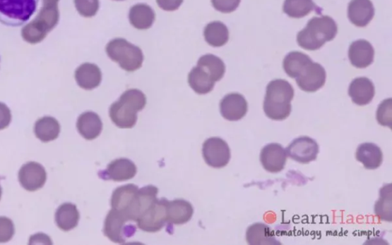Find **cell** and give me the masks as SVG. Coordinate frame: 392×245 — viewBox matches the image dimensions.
Masks as SVG:
<instances>
[{
    "label": "cell",
    "instance_id": "obj_1",
    "mask_svg": "<svg viewBox=\"0 0 392 245\" xmlns=\"http://www.w3.org/2000/svg\"><path fill=\"white\" fill-rule=\"evenodd\" d=\"M294 96L295 89L288 81L281 79L272 80L267 87L264 98V113L272 120H286L291 113V101Z\"/></svg>",
    "mask_w": 392,
    "mask_h": 245
},
{
    "label": "cell",
    "instance_id": "obj_2",
    "mask_svg": "<svg viewBox=\"0 0 392 245\" xmlns=\"http://www.w3.org/2000/svg\"><path fill=\"white\" fill-rule=\"evenodd\" d=\"M147 104V98L139 89L126 90L114 103L109 114L112 122L120 129H132L138 122V113Z\"/></svg>",
    "mask_w": 392,
    "mask_h": 245
},
{
    "label": "cell",
    "instance_id": "obj_3",
    "mask_svg": "<svg viewBox=\"0 0 392 245\" xmlns=\"http://www.w3.org/2000/svg\"><path fill=\"white\" fill-rule=\"evenodd\" d=\"M337 25L330 16L314 17L304 30L297 34V43L308 51L321 49L326 42L333 40L337 34Z\"/></svg>",
    "mask_w": 392,
    "mask_h": 245
},
{
    "label": "cell",
    "instance_id": "obj_4",
    "mask_svg": "<svg viewBox=\"0 0 392 245\" xmlns=\"http://www.w3.org/2000/svg\"><path fill=\"white\" fill-rule=\"evenodd\" d=\"M113 210L129 221L136 222L145 210V201L138 186L129 184L117 188L112 197Z\"/></svg>",
    "mask_w": 392,
    "mask_h": 245
},
{
    "label": "cell",
    "instance_id": "obj_5",
    "mask_svg": "<svg viewBox=\"0 0 392 245\" xmlns=\"http://www.w3.org/2000/svg\"><path fill=\"white\" fill-rule=\"evenodd\" d=\"M59 22V11L57 6H42L40 13L22 30L23 39L30 44L42 42Z\"/></svg>",
    "mask_w": 392,
    "mask_h": 245
},
{
    "label": "cell",
    "instance_id": "obj_6",
    "mask_svg": "<svg viewBox=\"0 0 392 245\" xmlns=\"http://www.w3.org/2000/svg\"><path fill=\"white\" fill-rule=\"evenodd\" d=\"M106 52L109 58L119 63L126 71L140 69L143 62L142 50L124 39H115L107 44Z\"/></svg>",
    "mask_w": 392,
    "mask_h": 245
},
{
    "label": "cell",
    "instance_id": "obj_7",
    "mask_svg": "<svg viewBox=\"0 0 392 245\" xmlns=\"http://www.w3.org/2000/svg\"><path fill=\"white\" fill-rule=\"evenodd\" d=\"M40 0H0V23L19 27L30 20L37 10Z\"/></svg>",
    "mask_w": 392,
    "mask_h": 245
},
{
    "label": "cell",
    "instance_id": "obj_8",
    "mask_svg": "<svg viewBox=\"0 0 392 245\" xmlns=\"http://www.w3.org/2000/svg\"><path fill=\"white\" fill-rule=\"evenodd\" d=\"M298 87L307 93H314L322 88L326 79V70L320 63L308 58L296 72Z\"/></svg>",
    "mask_w": 392,
    "mask_h": 245
},
{
    "label": "cell",
    "instance_id": "obj_9",
    "mask_svg": "<svg viewBox=\"0 0 392 245\" xmlns=\"http://www.w3.org/2000/svg\"><path fill=\"white\" fill-rule=\"evenodd\" d=\"M167 199H157L156 201L136 220L140 230L145 232H158L167 223Z\"/></svg>",
    "mask_w": 392,
    "mask_h": 245
},
{
    "label": "cell",
    "instance_id": "obj_10",
    "mask_svg": "<svg viewBox=\"0 0 392 245\" xmlns=\"http://www.w3.org/2000/svg\"><path fill=\"white\" fill-rule=\"evenodd\" d=\"M130 222L121 213L112 210L108 213L104 226V234L107 238L117 244H124L126 239L136 232L134 225H126Z\"/></svg>",
    "mask_w": 392,
    "mask_h": 245
},
{
    "label": "cell",
    "instance_id": "obj_11",
    "mask_svg": "<svg viewBox=\"0 0 392 245\" xmlns=\"http://www.w3.org/2000/svg\"><path fill=\"white\" fill-rule=\"evenodd\" d=\"M203 156L208 166L222 168L230 163L231 151L229 144L220 138L213 137L203 143Z\"/></svg>",
    "mask_w": 392,
    "mask_h": 245
},
{
    "label": "cell",
    "instance_id": "obj_12",
    "mask_svg": "<svg viewBox=\"0 0 392 245\" xmlns=\"http://www.w3.org/2000/svg\"><path fill=\"white\" fill-rule=\"evenodd\" d=\"M320 151L317 142L307 136L292 142L286 149L287 156L300 163H308L317 158Z\"/></svg>",
    "mask_w": 392,
    "mask_h": 245
},
{
    "label": "cell",
    "instance_id": "obj_13",
    "mask_svg": "<svg viewBox=\"0 0 392 245\" xmlns=\"http://www.w3.org/2000/svg\"><path fill=\"white\" fill-rule=\"evenodd\" d=\"M47 174L39 163L29 162L19 172V180L22 187L28 191H36L47 182Z\"/></svg>",
    "mask_w": 392,
    "mask_h": 245
},
{
    "label": "cell",
    "instance_id": "obj_14",
    "mask_svg": "<svg viewBox=\"0 0 392 245\" xmlns=\"http://www.w3.org/2000/svg\"><path fill=\"white\" fill-rule=\"evenodd\" d=\"M287 158L286 150L278 143L268 144L261 151V165L270 173L276 174L284 170Z\"/></svg>",
    "mask_w": 392,
    "mask_h": 245
},
{
    "label": "cell",
    "instance_id": "obj_15",
    "mask_svg": "<svg viewBox=\"0 0 392 245\" xmlns=\"http://www.w3.org/2000/svg\"><path fill=\"white\" fill-rule=\"evenodd\" d=\"M248 111V102L240 94H227L220 103L221 114L229 121L241 120L247 114Z\"/></svg>",
    "mask_w": 392,
    "mask_h": 245
},
{
    "label": "cell",
    "instance_id": "obj_16",
    "mask_svg": "<svg viewBox=\"0 0 392 245\" xmlns=\"http://www.w3.org/2000/svg\"><path fill=\"white\" fill-rule=\"evenodd\" d=\"M138 172L135 163L126 158L117 159L109 163L107 168L99 172V177L103 180H111L121 182L133 179Z\"/></svg>",
    "mask_w": 392,
    "mask_h": 245
},
{
    "label": "cell",
    "instance_id": "obj_17",
    "mask_svg": "<svg viewBox=\"0 0 392 245\" xmlns=\"http://www.w3.org/2000/svg\"><path fill=\"white\" fill-rule=\"evenodd\" d=\"M375 94V86L367 77L354 79L349 87V95L352 102L358 106L369 104Z\"/></svg>",
    "mask_w": 392,
    "mask_h": 245
},
{
    "label": "cell",
    "instance_id": "obj_18",
    "mask_svg": "<svg viewBox=\"0 0 392 245\" xmlns=\"http://www.w3.org/2000/svg\"><path fill=\"white\" fill-rule=\"evenodd\" d=\"M375 15L371 0H352L348 6V17L350 22L358 27H366Z\"/></svg>",
    "mask_w": 392,
    "mask_h": 245
},
{
    "label": "cell",
    "instance_id": "obj_19",
    "mask_svg": "<svg viewBox=\"0 0 392 245\" xmlns=\"http://www.w3.org/2000/svg\"><path fill=\"white\" fill-rule=\"evenodd\" d=\"M375 51L370 42L358 40L352 43L349 49V58L352 65L357 68H366L372 65Z\"/></svg>",
    "mask_w": 392,
    "mask_h": 245
},
{
    "label": "cell",
    "instance_id": "obj_20",
    "mask_svg": "<svg viewBox=\"0 0 392 245\" xmlns=\"http://www.w3.org/2000/svg\"><path fill=\"white\" fill-rule=\"evenodd\" d=\"M194 213V206L184 199H176L173 201H167V223L170 226L186 224L191 220Z\"/></svg>",
    "mask_w": 392,
    "mask_h": 245
},
{
    "label": "cell",
    "instance_id": "obj_21",
    "mask_svg": "<svg viewBox=\"0 0 392 245\" xmlns=\"http://www.w3.org/2000/svg\"><path fill=\"white\" fill-rule=\"evenodd\" d=\"M77 129L82 137L91 141L97 139L101 134L103 123L101 118L97 113L86 112L78 117Z\"/></svg>",
    "mask_w": 392,
    "mask_h": 245
},
{
    "label": "cell",
    "instance_id": "obj_22",
    "mask_svg": "<svg viewBox=\"0 0 392 245\" xmlns=\"http://www.w3.org/2000/svg\"><path fill=\"white\" fill-rule=\"evenodd\" d=\"M76 80L81 88L87 90L93 89L102 83V71L94 63H85L77 68Z\"/></svg>",
    "mask_w": 392,
    "mask_h": 245
},
{
    "label": "cell",
    "instance_id": "obj_23",
    "mask_svg": "<svg viewBox=\"0 0 392 245\" xmlns=\"http://www.w3.org/2000/svg\"><path fill=\"white\" fill-rule=\"evenodd\" d=\"M355 156L364 168L368 170L379 168L383 161V153L376 144L363 143L357 149Z\"/></svg>",
    "mask_w": 392,
    "mask_h": 245
},
{
    "label": "cell",
    "instance_id": "obj_24",
    "mask_svg": "<svg viewBox=\"0 0 392 245\" xmlns=\"http://www.w3.org/2000/svg\"><path fill=\"white\" fill-rule=\"evenodd\" d=\"M246 240L249 244H281L277 240L275 232L270 227L263 223H254L249 227L246 232Z\"/></svg>",
    "mask_w": 392,
    "mask_h": 245
},
{
    "label": "cell",
    "instance_id": "obj_25",
    "mask_svg": "<svg viewBox=\"0 0 392 245\" xmlns=\"http://www.w3.org/2000/svg\"><path fill=\"white\" fill-rule=\"evenodd\" d=\"M155 13L153 8L147 4H136L130 11L129 20L134 28L143 30H148L153 25Z\"/></svg>",
    "mask_w": 392,
    "mask_h": 245
},
{
    "label": "cell",
    "instance_id": "obj_26",
    "mask_svg": "<svg viewBox=\"0 0 392 245\" xmlns=\"http://www.w3.org/2000/svg\"><path fill=\"white\" fill-rule=\"evenodd\" d=\"M80 214L77 206L72 203L60 206L56 213V222L59 228L69 232L74 230L78 225Z\"/></svg>",
    "mask_w": 392,
    "mask_h": 245
},
{
    "label": "cell",
    "instance_id": "obj_27",
    "mask_svg": "<svg viewBox=\"0 0 392 245\" xmlns=\"http://www.w3.org/2000/svg\"><path fill=\"white\" fill-rule=\"evenodd\" d=\"M36 137L43 142H49L58 139L61 131L59 122L53 117L44 116L35 124Z\"/></svg>",
    "mask_w": 392,
    "mask_h": 245
},
{
    "label": "cell",
    "instance_id": "obj_28",
    "mask_svg": "<svg viewBox=\"0 0 392 245\" xmlns=\"http://www.w3.org/2000/svg\"><path fill=\"white\" fill-rule=\"evenodd\" d=\"M188 80L191 88L198 94L210 93L215 87V82L210 75L198 66L190 71Z\"/></svg>",
    "mask_w": 392,
    "mask_h": 245
},
{
    "label": "cell",
    "instance_id": "obj_29",
    "mask_svg": "<svg viewBox=\"0 0 392 245\" xmlns=\"http://www.w3.org/2000/svg\"><path fill=\"white\" fill-rule=\"evenodd\" d=\"M204 37L209 45L218 48L224 45L230 39V32L227 26L221 22H213L206 25Z\"/></svg>",
    "mask_w": 392,
    "mask_h": 245
},
{
    "label": "cell",
    "instance_id": "obj_30",
    "mask_svg": "<svg viewBox=\"0 0 392 245\" xmlns=\"http://www.w3.org/2000/svg\"><path fill=\"white\" fill-rule=\"evenodd\" d=\"M197 66L203 68L215 82L222 79L225 65L222 60L213 54H206L198 61Z\"/></svg>",
    "mask_w": 392,
    "mask_h": 245
},
{
    "label": "cell",
    "instance_id": "obj_31",
    "mask_svg": "<svg viewBox=\"0 0 392 245\" xmlns=\"http://www.w3.org/2000/svg\"><path fill=\"white\" fill-rule=\"evenodd\" d=\"M316 5L313 0H285L284 12L291 18H303L311 13Z\"/></svg>",
    "mask_w": 392,
    "mask_h": 245
},
{
    "label": "cell",
    "instance_id": "obj_32",
    "mask_svg": "<svg viewBox=\"0 0 392 245\" xmlns=\"http://www.w3.org/2000/svg\"><path fill=\"white\" fill-rule=\"evenodd\" d=\"M391 185L383 187L380 198L375 206V213L380 220L391 222Z\"/></svg>",
    "mask_w": 392,
    "mask_h": 245
},
{
    "label": "cell",
    "instance_id": "obj_33",
    "mask_svg": "<svg viewBox=\"0 0 392 245\" xmlns=\"http://www.w3.org/2000/svg\"><path fill=\"white\" fill-rule=\"evenodd\" d=\"M75 5L78 13L84 17L95 16L99 10V0H75Z\"/></svg>",
    "mask_w": 392,
    "mask_h": 245
},
{
    "label": "cell",
    "instance_id": "obj_34",
    "mask_svg": "<svg viewBox=\"0 0 392 245\" xmlns=\"http://www.w3.org/2000/svg\"><path fill=\"white\" fill-rule=\"evenodd\" d=\"M378 122L383 126H388L391 128L392 124V99L391 98L385 99L378 108L377 111Z\"/></svg>",
    "mask_w": 392,
    "mask_h": 245
},
{
    "label": "cell",
    "instance_id": "obj_35",
    "mask_svg": "<svg viewBox=\"0 0 392 245\" xmlns=\"http://www.w3.org/2000/svg\"><path fill=\"white\" fill-rule=\"evenodd\" d=\"M15 234V227L13 221L8 218L0 217V243L10 241Z\"/></svg>",
    "mask_w": 392,
    "mask_h": 245
},
{
    "label": "cell",
    "instance_id": "obj_36",
    "mask_svg": "<svg viewBox=\"0 0 392 245\" xmlns=\"http://www.w3.org/2000/svg\"><path fill=\"white\" fill-rule=\"evenodd\" d=\"M241 0H212L216 11L223 13H230L239 7Z\"/></svg>",
    "mask_w": 392,
    "mask_h": 245
},
{
    "label": "cell",
    "instance_id": "obj_37",
    "mask_svg": "<svg viewBox=\"0 0 392 245\" xmlns=\"http://www.w3.org/2000/svg\"><path fill=\"white\" fill-rule=\"evenodd\" d=\"M11 120L12 114L10 108L6 104L0 103V130L7 128Z\"/></svg>",
    "mask_w": 392,
    "mask_h": 245
},
{
    "label": "cell",
    "instance_id": "obj_38",
    "mask_svg": "<svg viewBox=\"0 0 392 245\" xmlns=\"http://www.w3.org/2000/svg\"><path fill=\"white\" fill-rule=\"evenodd\" d=\"M158 6L165 11H175L182 5L184 0H157Z\"/></svg>",
    "mask_w": 392,
    "mask_h": 245
},
{
    "label": "cell",
    "instance_id": "obj_39",
    "mask_svg": "<svg viewBox=\"0 0 392 245\" xmlns=\"http://www.w3.org/2000/svg\"><path fill=\"white\" fill-rule=\"evenodd\" d=\"M59 0H42L43 6H57Z\"/></svg>",
    "mask_w": 392,
    "mask_h": 245
},
{
    "label": "cell",
    "instance_id": "obj_40",
    "mask_svg": "<svg viewBox=\"0 0 392 245\" xmlns=\"http://www.w3.org/2000/svg\"><path fill=\"white\" fill-rule=\"evenodd\" d=\"M1 196H2V187L1 186H0V199H1Z\"/></svg>",
    "mask_w": 392,
    "mask_h": 245
},
{
    "label": "cell",
    "instance_id": "obj_41",
    "mask_svg": "<svg viewBox=\"0 0 392 245\" xmlns=\"http://www.w3.org/2000/svg\"><path fill=\"white\" fill-rule=\"evenodd\" d=\"M116 1H123V0H116Z\"/></svg>",
    "mask_w": 392,
    "mask_h": 245
}]
</instances>
